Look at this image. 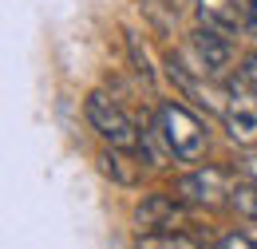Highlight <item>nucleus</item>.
Returning <instances> with one entry per match:
<instances>
[{"label": "nucleus", "instance_id": "obj_1", "mask_svg": "<svg viewBox=\"0 0 257 249\" xmlns=\"http://www.w3.org/2000/svg\"><path fill=\"white\" fill-rule=\"evenodd\" d=\"M159 135L166 143V151L178 162H202L210 151V131L206 123L190 115L182 103H162L159 107Z\"/></svg>", "mask_w": 257, "mask_h": 249}, {"label": "nucleus", "instance_id": "obj_4", "mask_svg": "<svg viewBox=\"0 0 257 249\" xmlns=\"http://www.w3.org/2000/svg\"><path fill=\"white\" fill-rule=\"evenodd\" d=\"M233 174L229 170H218V166H198L190 174L178 178L174 186V198H182L186 206H198V210H218V206H229L233 198Z\"/></svg>", "mask_w": 257, "mask_h": 249}, {"label": "nucleus", "instance_id": "obj_3", "mask_svg": "<svg viewBox=\"0 0 257 249\" xmlns=\"http://www.w3.org/2000/svg\"><path fill=\"white\" fill-rule=\"evenodd\" d=\"M225 135L237 147H253L257 143V87L249 75L225 79V107H222Z\"/></svg>", "mask_w": 257, "mask_h": 249}, {"label": "nucleus", "instance_id": "obj_12", "mask_svg": "<svg viewBox=\"0 0 257 249\" xmlns=\"http://www.w3.org/2000/svg\"><path fill=\"white\" fill-rule=\"evenodd\" d=\"M218 249H257V241L249 233H225L222 241H218Z\"/></svg>", "mask_w": 257, "mask_h": 249}, {"label": "nucleus", "instance_id": "obj_9", "mask_svg": "<svg viewBox=\"0 0 257 249\" xmlns=\"http://www.w3.org/2000/svg\"><path fill=\"white\" fill-rule=\"evenodd\" d=\"M139 249H198V241L186 237L182 229H170V233H147Z\"/></svg>", "mask_w": 257, "mask_h": 249}, {"label": "nucleus", "instance_id": "obj_5", "mask_svg": "<svg viewBox=\"0 0 257 249\" xmlns=\"http://www.w3.org/2000/svg\"><path fill=\"white\" fill-rule=\"evenodd\" d=\"M194 12L202 28L222 32V36H241V32H253L257 0H194Z\"/></svg>", "mask_w": 257, "mask_h": 249}, {"label": "nucleus", "instance_id": "obj_6", "mask_svg": "<svg viewBox=\"0 0 257 249\" xmlns=\"http://www.w3.org/2000/svg\"><path fill=\"white\" fill-rule=\"evenodd\" d=\"M135 225L143 233H170L186 225V202L182 198H166V194H147L135 206Z\"/></svg>", "mask_w": 257, "mask_h": 249}, {"label": "nucleus", "instance_id": "obj_10", "mask_svg": "<svg viewBox=\"0 0 257 249\" xmlns=\"http://www.w3.org/2000/svg\"><path fill=\"white\" fill-rule=\"evenodd\" d=\"M229 206H233L241 218L257 221V182H237L233 198H229Z\"/></svg>", "mask_w": 257, "mask_h": 249}, {"label": "nucleus", "instance_id": "obj_7", "mask_svg": "<svg viewBox=\"0 0 257 249\" xmlns=\"http://www.w3.org/2000/svg\"><path fill=\"white\" fill-rule=\"evenodd\" d=\"M190 56H194V67H202L206 75H222L225 67L233 63V44L222 32L198 28L190 36Z\"/></svg>", "mask_w": 257, "mask_h": 249}, {"label": "nucleus", "instance_id": "obj_8", "mask_svg": "<svg viewBox=\"0 0 257 249\" xmlns=\"http://www.w3.org/2000/svg\"><path fill=\"white\" fill-rule=\"evenodd\" d=\"M99 166H103V174L107 178H115L119 186H135L143 174H139V166H131V158H127V151H103V158H99Z\"/></svg>", "mask_w": 257, "mask_h": 249}, {"label": "nucleus", "instance_id": "obj_13", "mask_svg": "<svg viewBox=\"0 0 257 249\" xmlns=\"http://www.w3.org/2000/svg\"><path fill=\"white\" fill-rule=\"evenodd\" d=\"M241 170H245V174H249V178H253V182H257V155L241 158Z\"/></svg>", "mask_w": 257, "mask_h": 249}, {"label": "nucleus", "instance_id": "obj_11", "mask_svg": "<svg viewBox=\"0 0 257 249\" xmlns=\"http://www.w3.org/2000/svg\"><path fill=\"white\" fill-rule=\"evenodd\" d=\"M127 44H131V56H135V63H139V71H143V75L151 79V60H147V48L139 44V36H135V32L127 36Z\"/></svg>", "mask_w": 257, "mask_h": 249}, {"label": "nucleus", "instance_id": "obj_2", "mask_svg": "<svg viewBox=\"0 0 257 249\" xmlns=\"http://www.w3.org/2000/svg\"><path fill=\"white\" fill-rule=\"evenodd\" d=\"M87 123H91V131H95L99 139L107 143V147H115V151H139L143 147V139H139V127H135V119H131L127 111L111 99V95H87Z\"/></svg>", "mask_w": 257, "mask_h": 249}]
</instances>
